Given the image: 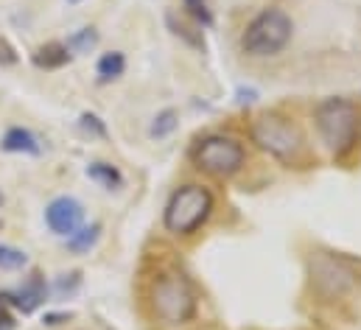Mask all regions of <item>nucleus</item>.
<instances>
[{"label": "nucleus", "mask_w": 361, "mask_h": 330, "mask_svg": "<svg viewBox=\"0 0 361 330\" xmlns=\"http://www.w3.org/2000/svg\"><path fill=\"white\" fill-rule=\"evenodd\" d=\"M196 305L199 294L190 277L180 269H169L152 283V311L163 325L177 328L190 322L196 317Z\"/></svg>", "instance_id": "f257e3e1"}, {"label": "nucleus", "mask_w": 361, "mask_h": 330, "mask_svg": "<svg viewBox=\"0 0 361 330\" xmlns=\"http://www.w3.org/2000/svg\"><path fill=\"white\" fill-rule=\"evenodd\" d=\"M314 123H317V132L325 149L334 157H345L356 146L361 112L350 98H325L314 112Z\"/></svg>", "instance_id": "f03ea898"}, {"label": "nucleus", "mask_w": 361, "mask_h": 330, "mask_svg": "<svg viewBox=\"0 0 361 330\" xmlns=\"http://www.w3.org/2000/svg\"><path fill=\"white\" fill-rule=\"evenodd\" d=\"M250 138L261 152H267L283 163H297L305 149V138H302L300 126L277 112L258 115L250 126Z\"/></svg>", "instance_id": "7ed1b4c3"}, {"label": "nucleus", "mask_w": 361, "mask_h": 330, "mask_svg": "<svg viewBox=\"0 0 361 330\" xmlns=\"http://www.w3.org/2000/svg\"><path fill=\"white\" fill-rule=\"evenodd\" d=\"M213 213V193L204 185H182L171 193L163 221L174 236H193Z\"/></svg>", "instance_id": "20e7f679"}, {"label": "nucleus", "mask_w": 361, "mask_h": 330, "mask_svg": "<svg viewBox=\"0 0 361 330\" xmlns=\"http://www.w3.org/2000/svg\"><path fill=\"white\" fill-rule=\"evenodd\" d=\"M294 23L283 8H264L252 17L241 37V48L250 56H274L291 42Z\"/></svg>", "instance_id": "39448f33"}, {"label": "nucleus", "mask_w": 361, "mask_h": 330, "mask_svg": "<svg viewBox=\"0 0 361 330\" xmlns=\"http://www.w3.org/2000/svg\"><path fill=\"white\" fill-rule=\"evenodd\" d=\"M244 146L241 140L230 138V135H210L204 140L196 143L193 149V163L199 171L210 173V176H233L241 171L244 165Z\"/></svg>", "instance_id": "423d86ee"}, {"label": "nucleus", "mask_w": 361, "mask_h": 330, "mask_svg": "<svg viewBox=\"0 0 361 330\" xmlns=\"http://www.w3.org/2000/svg\"><path fill=\"white\" fill-rule=\"evenodd\" d=\"M311 274H314L317 291L325 294V297H339V294H345V291L356 283L353 269L345 266V263L336 260V257H328V255H317V257H314Z\"/></svg>", "instance_id": "0eeeda50"}, {"label": "nucleus", "mask_w": 361, "mask_h": 330, "mask_svg": "<svg viewBox=\"0 0 361 330\" xmlns=\"http://www.w3.org/2000/svg\"><path fill=\"white\" fill-rule=\"evenodd\" d=\"M45 221H48V227H51L56 236L71 238V236L82 227V221H85V210H82V204H79L76 199H71V196H59V199H54V202L48 204V210H45Z\"/></svg>", "instance_id": "6e6552de"}, {"label": "nucleus", "mask_w": 361, "mask_h": 330, "mask_svg": "<svg viewBox=\"0 0 361 330\" xmlns=\"http://www.w3.org/2000/svg\"><path fill=\"white\" fill-rule=\"evenodd\" d=\"M6 300H8V305H14L17 311L31 314V311L45 300V280H42V274H31V277L23 283V288L6 294Z\"/></svg>", "instance_id": "1a4fd4ad"}, {"label": "nucleus", "mask_w": 361, "mask_h": 330, "mask_svg": "<svg viewBox=\"0 0 361 330\" xmlns=\"http://www.w3.org/2000/svg\"><path fill=\"white\" fill-rule=\"evenodd\" d=\"M3 149L11 154H39V140L28 129H8L3 138Z\"/></svg>", "instance_id": "9d476101"}, {"label": "nucleus", "mask_w": 361, "mask_h": 330, "mask_svg": "<svg viewBox=\"0 0 361 330\" xmlns=\"http://www.w3.org/2000/svg\"><path fill=\"white\" fill-rule=\"evenodd\" d=\"M68 62H71V48H68V45H59V42H51V45L39 48V51L34 54V65L48 68V71L62 68V65H68Z\"/></svg>", "instance_id": "9b49d317"}, {"label": "nucleus", "mask_w": 361, "mask_h": 330, "mask_svg": "<svg viewBox=\"0 0 361 330\" xmlns=\"http://www.w3.org/2000/svg\"><path fill=\"white\" fill-rule=\"evenodd\" d=\"M98 236H101V224H90V227H79L71 238H68V249L71 252H87L90 247H95V241H98Z\"/></svg>", "instance_id": "f8f14e48"}, {"label": "nucleus", "mask_w": 361, "mask_h": 330, "mask_svg": "<svg viewBox=\"0 0 361 330\" xmlns=\"http://www.w3.org/2000/svg\"><path fill=\"white\" fill-rule=\"evenodd\" d=\"M87 176L95 179V182H101L104 188H121V182H123L121 171L115 165H106V163H92L87 168Z\"/></svg>", "instance_id": "ddd939ff"}, {"label": "nucleus", "mask_w": 361, "mask_h": 330, "mask_svg": "<svg viewBox=\"0 0 361 330\" xmlns=\"http://www.w3.org/2000/svg\"><path fill=\"white\" fill-rule=\"evenodd\" d=\"M123 68H126V59H123V54H118V51L104 54V56L98 59V76H101L104 82L118 79V76L123 73Z\"/></svg>", "instance_id": "4468645a"}, {"label": "nucleus", "mask_w": 361, "mask_h": 330, "mask_svg": "<svg viewBox=\"0 0 361 330\" xmlns=\"http://www.w3.org/2000/svg\"><path fill=\"white\" fill-rule=\"evenodd\" d=\"M177 129V112L174 109H166V112H160L157 118H154V123H152V138H169L171 132Z\"/></svg>", "instance_id": "2eb2a0df"}, {"label": "nucleus", "mask_w": 361, "mask_h": 330, "mask_svg": "<svg viewBox=\"0 0 361 330\" xmlns=\"http://www.w3.org/2000/svg\"><path fill=\"white\" fill-rule=\"evenodd\" d=\"M25 252L17 247H0V269L3 271H17L25 266Z\"/></svg>", "instance_id": "dca6fc26"}, {"label": "nucleus", "mask_w": 361, "mask_h": 330, "mask_svg": "<svg viewBox=\"0 0 361 330\" xmlns=\"http://www.w3.org/2000/svg\"><path fill=\"white\" fill-rule=\"evenodd\" d=\"M185 8H188V14H190L199 25H210V23H213V14H210V8H207L204 0H185Z\"/></svg>", "instance_id": "f3484780"}, {"label": "nucleus", "mask_w": 361, "mask_h": 330, "mask_svg": "<svg viewBox=\"0 0 361 330\" xmlns=\"http://www.w3.org/2000/svg\"><path fill=\"white\" fill-rule=\"evenodd\" d=\"M95 42H98L95 28H82V31L71 39V48H73V51H79V54H85V51H90Z\"/></svg>", "instance_id": "a211bd4d"}, {"label": "nucleus", "mask_w": 361, "mask_h": 330, "mask_svg": "<svg viewBox=\"0 0 361 330\" xmlns=\"http://www.w3.org/2000/svg\"><path fill=\"white\" fill-rule=\"evenodd\" d=\"M82 129H85V132H90V135H98V138H104V135H106V129H104L101 118H95V115H82Z\"/></svg>", "instance_id": "6ab92c4d"}, {"label": "nucleus", "mask_w": 361, "mask_h": 330, "mask_svg": "<svg viewBox=\"0 0 361 330\" xmlns=\"http://www.w3.org/2000/svg\"><path fill=\"white\" fill-rule=\"evenodd\" d=\"M71 3H79V0H71Z\"/></svg>", "instance_id": "aec40b11"}]
</instances>
